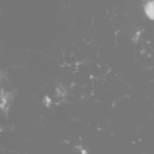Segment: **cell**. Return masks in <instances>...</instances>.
<instances>
[{
    "label": "cell",
    "instance_id": "obj_1",
    "mask_svg": "<svg viewBox=\"0 0 154 154\" xmlns=\"http://www.w3.org/2000/svg\"><path fill=\"white\" fill-rule=\"evenodd\" d=\"M144 12L146 14L152 19L153 18V2L152 1H148L146 5H144Z\"/></svg>",
    "mask_w": 154,
    "mask_h": 154
}]
</instances>
